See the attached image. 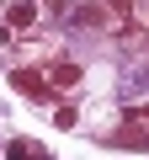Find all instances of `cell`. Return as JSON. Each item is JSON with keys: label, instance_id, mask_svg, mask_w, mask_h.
Returning a JSON list of instances; mask_svg holds the SVG:
<instances>
[{"label": "cell", "instance_id": "obj_1", "mask_svg": "<svg viewBox=\"0 0 149 160\" xmlns=\"http://www.w3.org/2000/svg\"><path fill=\"white\" fill-rule=\"evenodd\" d=\"M117 144H128V149H144L149 144V102L128 112V128H117Z\"/></svg>", "mask_w": 149, "mask_h": 160}, {"label": "cell", "instance_id": "obj_2", "mask_svg": "<svg viewBox=\"0 0 149 160\" xmlns=\"http://www.w3.org/2000/svg\"><path fill=\"white\" fill-rule=\"evenodd\" d=\"M11 86H16L22 96L43 102V96H48V75H43V69H16V75H11Z\"/></svg>", "mask_w": 149, "mask_h": 160}, {"label": "cell", "instance_id": "obj_3", "mask_svg": "<svg viewBox=\"0 0 149 160\" xmlns=\"http://www.w3.org/2000/svg\"><path fill=\"white\" fill-rule=\"evenodd\" d=\"M43 75H48L53 91H74V86H80V64H48Z\"/></svg>", "mask_w": 149, "mask_h": 160}, {"label": "cell", "instance_id": "obj_4", "mask_svg": "<svg viewBox=\"0 0 149 160\" xmlns=\"http://www.w3.org/2000/svg\"><path fill=\"white\" fill-rule=\"evenodd\" d=\"M32 22H37V6H32V0H16L11 16H6V38H11V32H22V27H32Z\"/></svg>", "mask_w": 149, "mask_h": 160}, {"label": "cell", "instance_id": "obj_5", "mask_svg": "<svg viewBox=\"0 0 149 160\" xmlns=\"http://www.w3.org/2000/svg\"><path fill=\"white\" fill-rule=\"evenodd\" d=\"M6 160H43V149L27 144V139H11V144H6Z\"/></svg>", "mask_w": 149, "mask_h": 160}, {"label": "cell", "instance_id": "obj_6", "mask_svg": "<svg viewBox=\"0 0 149 160\" xmlns=\"http://www.w3.org/2000/svg\"><path fill=\"white\" fill-rule=\"evenodd\" d=\"M107 6H112V11H117V16H123V11H128V0H107Z\"/></svg>", "mask_w": 149, "mask_h": 160}]
</instances>
